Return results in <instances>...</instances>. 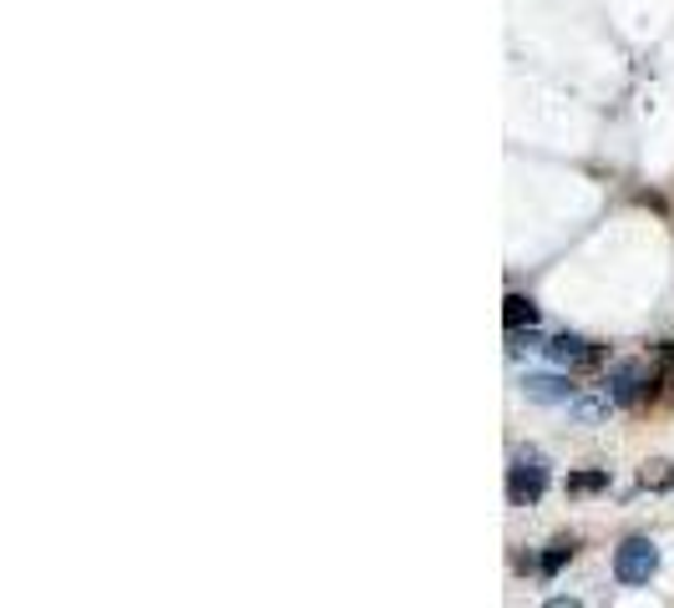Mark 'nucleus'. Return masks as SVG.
I'll return each instance as SVG.
<instances>
[{
  "mask_svg": "<svg viewBox=\"0 0 674 608\" xmlns=\"http://www.w3.org/2000/svg\"><path fill=\"white\" fill-rule=\"evenodd\" d=\"M503 325H507V330L538 325V304H532L528 294H507V300H503Z\"/></svg>",
  "mask_w": 674,
  "mask_h": 608,
  "instance_id": "nucleus-7",
  "label": "nucleus"
},
{
  "mask_svg": "<svg viewBox=\"0 0 674 608\" xmlns=\"http://www.w3.org/2000/svg\"><path fill=\"white\" fill-rule=\"evenodd\" d=\"M608 487V472L604 466H594V472H573L569 476V492H604Z\"/></svg>",
  "mask_w": 674,
  "mask_h": 608,
  "instance_id": "nucleus-8",
  "label": "nucleus"
},
{
  "mask_svg": "<svg viewBox=\"0 0 674 608\" xmlns=\"http://www.w3.org/2000/svg\"><path fill=\"white\" fill-rule=\"evenodd\" d=\"M670 482H674V472H670V462H649L644 466V487H670Z\"/></svg>",
  "mask_w": 674,
  "mask_h": 608,
  "instance_id": "nucleus-10",
  "label": "nucleus"
},
{
  "mask_svg": "<svg viewBox=\"0 0 674 608\" xmlns=\"http://www.w3.org/2000/svg\"><path fill=\"white\" fill-rule=\"evenodd\" d=\"M569 558H573V542H553V548L542 553V573H558Z\"/></svg>",
  "mask_w": 674,
  "mask_h": 608,
  "instance_id": "nucleus-9",
  "label": "nucleus"
},
{
  "mask_svg": "<svg viewBox=\"0 0 674 608\" xmlns=\"http://www.w3.org/2000/svg\"><path fill=\"white\" fill-rule=\"evenodd\" d=\"M548 356H553L563 371H588V365L604 360V350L588 345V340H578V335H558V340H548Z\"/></svg>",
  "mask_w": 674,
  "mask_h": 608,
  "instance_id": "nucleus-4",
  "label": "nucleus"
},
{
  "mask_svg": "<svg viewBox=\"0 0 674 608\" xmlns=\"http://www.w3.org/2000/svg\"><path fill=\"white\" fill-rule=\"evenodd\" d=\"M614 406H619V401H614V391H608V385H604V391H594V396H573V416H578L583 426L604 421Z\"/></svg>",
  "mask_w": 674,
  "mask_h": 608,
  "instance_id": "nucleus-6",
  "label": "nucleus"
},
{
  "mask_svg": "<svg viewBox=\"0 0 674 608\" xmlns=\"http://www.w3.org/2000/svg\"><path fill=\"white\" fill-rule=\"evenodd\" d=\"M664 360L660 365H639V360H629V365H619V371L608 375V391H614V401L619 406H639V401H654V385L664 381Z\"/></svg>",
  "mask_w": 674,
  "mask_h": 608,
  "instance_id": "nucleus-1",
  "label": "nucleus"
},
{
  "mask_svg": "<svg viewBox=\"0 0 674 608\" xmlns=\"http://www.w3.org/2000/svg\"><path fill=\"white\" fill-rule=\"evenodd\" d=\"M528 401H542V406H573V385L558 381V375H528Z\"/></svg>",
  "mask_w": 674,
  "mask_h": 608,
  "instance_id": "nucleus-5",
  "label": "nucleus"
},
{
  "mask_svg": "<svg viewBox=\"0 0 674 608\" xmlns=\"http://www.w3.org/2000/svg\"><path fill=\"white\" fill-rule=\"evenodd\" d=\"M654 568H660V548L649 538H629L619 553H614V578L619 583H649Z\"/></svg>",
  "mask_w": 674,
  "mask_h": 608,
  "instance_id": "nucleus-2",
  "label": "nucleus"
},
{
  "mask_svg": "<svg viewBox=\"0 0 674 608\" xmlns=\"http://www.w3.org/2000/svg\"><path fill=\"white\" fill-rule=\"evenodd\" d=\"M542 492H548V466H542L538 451H523L513 462V472H507V497L523 507V503H538Z\"/></svg>",
  "mask_w": 674,
  "mask_h": 608,
  "instance_id": "nucleus-3",
  "label": "nucleus"
},
{
  "mask_svg": "<svg viewBox=\"0 0 674 608\" xmlns=\"http://www.w3.org/2000/svg\"><path fill=\"white\" fill-rule=\"evenodd\" d=\"M670 381H674V371H670Z\"/></svg>",
  "mask_w": 674,
  "mask_h": 608,
  "instance_id": "nucleus-11",
  "label": "nucleus"
}]
</instances>
